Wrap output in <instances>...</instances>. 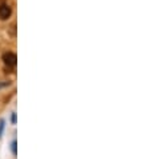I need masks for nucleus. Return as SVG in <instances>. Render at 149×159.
<instances>
[{"instance_id":"nucleus-2","label":"nucleus","mask_w":149,"mask_h":159,"mask_svg":"<svg viewBox=\"0 0 149 159\" xmlns=\"http://www.w3.org/2000/svg\"><path fill=\"white\" fill-rule=\"evenodd\" d=\"M11 14H12V10H11L10 4H7V3H2V4H0V19H2V20H7L8 17L11 16Z\"/></svg>"},{"instance_id":"nucleus-4","label":"nucleus","mask_w":149,"mask_h":159,"mask_svg":"<svg viewBox=\"0 0 149 159\" xmlns=\"http://www.w3.org/2000/svg\"><path fill=\"white\" fill-rule=\"evenodd\" d=\"M4 126H6V122H4L3 119H2V120H0V136L3 135V131H4Z\"/></svg>"},{"instance_id":"nucleus-6","label":"nucleus","mask_w":149,"mask_h":159,"mask_svg":"<svg viewBox=\"0 0 149 159\" xmlns=\"http://www.w3.org/2000/svg\"><path fill=\"white\" fill-rule=\"evenodd\" d=\"M6 86H10V82H6V83H0V88H2V87H6Z\"/></svg>"},{"instance_id":"nucleus-3","label":"nucleus","mask_w":149,"mask_h":159,"mask_svg":"<svg viewBox=\"0 0 149 159\" xmlns=\"http://www.w3.org/2000/svg\"><path fill=\"white\" fill-rule=\"evenodd\" d=\"M11 150H12V154L14 155H17V142L14 140V142L11 143Z\"/></svg>"},{"instance_id":"nucleus-5","label":"nucleus","mask_w":149,"mask_h":159,"mask_svg":"<svg viewBox=\"0 0 149 159\" xmlns=\"http://www.w3.org/2000/svg\"><path fill=\"white\" fill-rule=\"evenodd\" d=\"M12 123L16 125V114H12Z\"/></svg>"},{"instance_id":"nucleus-1","label":"nucleus","mask_w":149,"mask_h":159,"mask_svg":"<svg viewBox=\"0 0 149 159\" xmlns=\"http://www.w3.org/2000/svg\"><path fill=\"white\" fill-rule=\"evenodd\" d=\"M3 61H4V64H6V67L8 70H11L10 72H12L16 68L17 56L14 54V52H6V54L3 55Z\"/></svg>"}]
</instances>
